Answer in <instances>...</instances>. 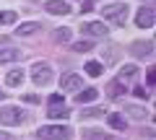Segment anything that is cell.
<instances>
[{
  "mask_svg": "<svg viewBox=\"0 0 156 140\" xmlns=\"http://www.w3.org/2000/svg\"><path fill=\"white\" fill-rule=\"evenodd\" d=\"M52 78H55V70H52L50 62L39 60V62L31 65V80H34V86H50Z\"/></svg>",
  "mask_w": 156,
  "mask_h": 140,
  "instance_id": "6da1fadb",
  "label": "cell"
},
{
  "mask_svg": "<svg viewBox=\"0 0 156 140\" xmlns=\"http://www.w3.org/2000/svg\"><path fill=\"white\" fill-rule=\"evenodd\" d=\"M50 104H62V96H57V94H52V96H50Z\"/></svg>",
  "mask_w": 156,
  "mask_h": 140,
  "instance_id": "83f0119b",
  "label": "cell"
},
{
  "mask_svg": "<svg viewBox=\"0 0 156 140\" xmlns=\"http://www.w3.org/2000/svg\"><path fill=\"white\" fill-rule=\"evenodd\" d=\"M23 112L18 107H3L0 109V125H21Z\"/></svg>",
  "mask_w": 156,
  "mask_h": 140,
  "instance_id": "277c9868",
  "label": "cell"
},
{
  "mask_svg": "<svg viewBox=\"0 0 156 140\" xmlns=\"http://www.w3.org/2000/svg\"><path fill=\"white\" fill-rule=\"evenodd\" d=\"M86 117H101V114H104V109H86Z\"/></svg>",
  "mask_w": 156,
  "mask_h": 140,
  "instance_id": "d4e9b609",
  "label": "cell"
},
{
  "mask_svg": "<svg viewBox=\"0 0 156 140\" xmlns=\"http://www.w3.org/2000/svg\"><path fill=\"white\" fill-rule=\"evenodd\" d=\"M133 94H135V96H138V99H146V96H148V91H146V88H140V86H138V88H135V91H133Z\"/></svg>",
  "mask_w": 156,
  "mask_h": 140,
  "instance_id": "4316f807",
  "label": "cell"
},
{
  "mask_svg": "<svg viewBox=\"0 0 156 140\" xmlns=\"http://www.w3.org/2000/svg\"><path fill=\"white\" fill-rule=\"evenodd\" d=\"M94 99H99V88H83L76 94V101L78 104H91Z\"/></svg>",
  "mask_w": 156,
  "mask_h": 140,
  "instance_id": "9c48e42d",
  "label": "cell"
},
{
  "mask_svg": "<svg viewBox=\"0 0 156 140\" xmlns=\"http://www.w3.org/2000/svg\"><path fill=\"white\" fill-rule=\"evenodd\" d=\"M21 57V52L18 50H11V47H5V50H0V62H13Z\"/></svg>",
  "mask_w": 156,
  "mask_h": 140,
  "instance_id": "e0dca14e",
  "label": "cell"
},
{
  "mask_svg": "<svg viewBox=\"0 0 156 140\" xmlns=\"http://www.w3.org/2000/svg\"><path fill=\"white\" fill-rule=\"evenodd\" d=\"M109 127H112V130H120V132H122V130L128 127V122H125L122 114H109Z\"/></svg>",
  "mask_w": 156,
  "mask_h": 140,
  "instance_id": "2e32d148",
  "label": "cell"
},
{
  "mask_svg": "<svg viewBox=\"0 0 156 140\" xmlns=\"http://www.w3.org/2000/svg\"><path fill=\"white\" fill-rule=\"evenodd\" d=\"M47 13H55V16H65V13H70V5H68L65 0H50V3H47Z\"/></svg>",
  "mask_w": 156,
  "mask_h": 140,
  "instance_id": "ba28073f",
  "label": "cell"
},
{
  "mask_svg": "<svg viewBox=\"0 0 156 140\" xmlns=\"http://www.w3.org/2000/svg\"><path fill=\"white\" fill-rule=\"evenodd\" d=\"M94 3H96V0H83V5H81V11H94Z\"/></svg>",
  "mask_w": 156,
  "mask_h": 140,
  "instance_id": "484cf974",
  "label": "cell"
},
{
  "mask_svg": "<svg viewBox=\"0 0 156 140\" xmlns=\"http://www.w3.org/2000/svg\"><path fill=\"white\" fill-rule=\"evenodd\" d=\"M23 101H26V104H39L42 99H39V94H26V96H23Z\"/></svg>",
  "mask_w": 156,
  "mask_h": 140,
  "instance_id": "cb8c5ba5",
  "label": "cell"
},
{
  "mask_svg": "<svg viewBox=\"0 0 156 140\" xmlns=\"http://www.w3.org/2000/svg\"><path fill=\"white\" fill-rule=\"evenodd\" d=\"M154 8L151 5H140L138 8V16H135V23H138V29H154Z\"/></svg>",
  "mask_w": 156,
  "mask_h": 140,
  "instance_id": "5b68a950",
  "label": "cell"
},
{
  "mask_svg": "<svg viewBox=\"0 0 156 140\" xmlns=\"http://www.w3.org/2000/svg\"><path fill=\"white\" fill-rule=\"evenodd\" d=\"M5 83L8 86H21L23 83V70H11V73L5 75Z\"/></svg>",
  "mask_w": 156,
  "mask_h": 140,
  "instance_id": "d6986e66",
  "label": "cell"
},
{
  "mask_svg": "<svg viewBox=\"0 0 156 140\" xmlns=\"http://www.w3.org/2000/svg\"><path fill=\"white\" fill-rule=\"evenodd\" d=\"M83 138H86V140H109V132L91 127V130H86V132H83Z\"/></svg>",
  "mask_w": 156,
  "mask_h": 140,
  "instance_id": "ac0fdd59",
  "label": "cell"
},
{
  "mask_svg": "<svg viewBox=\"0 0 156 140\" xmlns=\"http://www.w3.org/2000/svg\"><path fill=\"white\" fill-rule=\"evenodd\" d=\"M148 83H151V86L156 83V73H154V70H148Z\"/></svg>",
  "mask_w": 156,
  "mask_h": 140,
  "instance_id": "f1b7e54d",
  "label": "cell"
},
{
  "mask_svg": "<svg viewBox=\"0 0 156 140\" xmlns=\"http://www.w3.org/2000/svg\"><path fill=\"white\" fill-rule=\"evenodd\" d=\"M83 34H89V36H107L109 29L101 21H89V23H83Z\"/></svg>",
  "mask_w": 156,
  "mask_h": 140,
  "instance_id": "52a82bcc",
  "label": "cell"
},
{
  "mask_svg": "<svg viewBox=\"0 0 156 140\" xmlns=\"http://www.w3.org/2000/svg\"><path fill=\"white\" fill-rule=\"evenodd\" d=\"M37 135L42 140H70V127L68 125H44V127H39Z\"/></svg>",
  "mask_w": 156,
  "mask_h": 140,
  "instance_id": "7a4b0ae2",
  "label": "cell"
},
{
  "mask_svg": "<svg viewBox=\"0 0 156 140\" xmlns=\"http://www.w3.org/2000/svg\"><path fill=\"white\" fill-rule=\"evenodd\" d=\"M83 70H86V73L91 75V78H96V75H101V73H104V65H101L99 60H89V62H86V67H83Z\"/></svg>",
  "mask_w": 156,
  "mask_h": 140,
  "instance_id": "5bb4252c",
  "label": "cell"
},
{
  "mask_svg": "<svg viewBox=\"0 0 156 140\" xmlns=\"http://www.w3.org/2000/svg\"><path fill=\"white\" fill-rule=\"evenodd\" d=\"M3 99H5V91H0V101H3Z\"/></svg>",
  "mask_w": 156,
  "mask_h": 140,
  "instance_id": "4dcf8cb0",
  "label": "cell"
},
{
  "mask_svg": "<svg viewBox=\"0 0 156 140\" xmlns=\"http://www.w3.org/2000/svg\"><path fill=\"white\" fill-rule=\"evenodd\" d=\"M16 23V11H0V26H11Z\"/></svg>",
  "mask_w": 156,
  "mask_h": 140,
  "instance_id": "44dd1931",
  "label": "cell"
},
{
  "mask_svg": "<svg viewBox=\"0 0 156 140\" xmlns=\"http://www.w3.org/2000/svg\"><path fill=\"white\" fill-rule=\"evenodd\" d=\"M125 112H128V117H133V119H146V109L143 107H138V104H130V107H125Z\"/></svg>",
  "mask_w": 156,
  "mask_h": 140,
  "instance_id": "9a60e30c",
  "label": "cell"
},
{
  "mask_svg": "<svg viewBox=\"0 0 156 140\" xmlns=\"http://www.w3.org/2000/svg\"><path fill=\"white\" fill-rule=\"evenodd\" d=\"M81 86H83V78L78 73H62L60 75V88L62 91H81Z\"/></svg>",
  "mask_w": 156,
  "mask_h": 140,
  "instance_id": "8992f818",
  "label": "cell"
},
{
  "mask_svg": "<svg viewBox=\"0 0 156 140\" xmlns=\"http://www.w3.org/2000/svg\"><path fill=\"white\" fill-rule=\"evenodd\" d=\"M70 36H73V34H70V29H65V26H62V29H55V34H52V39H55V42H60V44L70 42Z\"/></svg>",
  "mask_w": 156,
  "mask_h": 140,
  "instance_id": "ffe728a7",
  "label": "cell"
},
{
  "mask_svg": "<svg viewBox=\"0 0 156 140\" xmlns=\"http://www.w3.org/2000/svg\"><path fill=\"white\" fill-rule=\"evenodd\" d=\"M37 31H39V23H34V21H26V23H21V26L16 29L18 36H31V34H37Z\"/></svg>",
  "mask_w": 156,
  "mask_h": 140,
  "instance_id": "4fadbf2b",
  "label": "cell"
},
{
  "mask_svg": "<svg viewBox=\"0 0 156 140\" xmlns=\"http://www.w3.org/2000/svg\"><path fill=\"white\" fill-rule=\"evenodd\" d=\"M101 16H104L107 21L117 23V26H122V23L128 21V5H125V3H109L107 8H101Z\"/></svg>",
  "mask_w": 156,
  "mask_h": 140,
  "instance_id": "3957f363",
  "label": "cell"
},
{
  "mask_svg": "<svg viewBox=\"0 0 156 140\" xmlns=\"http://www.w3.org/2000/svg\"><path fill=\"white\" fill-rule=\"evenodd\" d=\"M122 94H125V83L120 78L112 80V83L107 86V96H109V99H117V96H122Z\"/></svg>",
  "mask_w": 156,
  "mask_h": 140,
  "instance_id": "8fae6325",
  "label": "cell"
},
{
  "mask_svg": "<svg viewBox=\"0 0 156 140\" xmlns=\"http://www.w3.org/2000/svg\"><path fill=\"white\" fill-rule=\"evenodd\" d=\"M73 50H76V52H91V50H94V44H91V42H76Z\"/></svg>",
  "mask_w": 156,
  "mask_h": 140,
  "instance_id": "7402d4cb",
  "label": "cell"
},
{
  "mask_svg": "<svg viewBox=\"0 0 156 140\" xmlns=\"http://www.w3.org/2000/svg\"><path fill=\"white\" fill-rule=\"evenodd\" d=\"M135 73H138V67H135V65H122V78H133Z\"/></svg>",
  "mask_w": 156,
  "mask_h": 140,
  "instance_id": "603a6c76",
  "label": "cell"
},
{
  "mask_svg": "<svg viewBox=\"0 0 156 140\" xmlns=\"http://www.w3.org/2000/svg\"><path fill=\"white\" fill-rule=\"evenodd\" d=\"M0 140H13V138H11L8 132H0Z\"/></svg>",
  "mask_w": 156,
  "mask_h": 140,
  "instance_id": "f546056e",
  "label": "cell"
},
{
  "mask_svg": "<svg viewBox=\"0 0 156 140\" xmlns=\"http://www.w3.org/2000/svg\"><path fill=\"white\" fill-rule=\"evenodd\" d=\"M47 114H50V119H65L70 112L65 109V104H50V112Z\"/></svg>",
  "mask_w": 156,
  "mask_h": 140,
  "instance_id": "7c38bea8",
  "label": "cell"
},
{
  "mask_svg": "<svg viewBox=\"0 0 156 140\" xmlns=\"http://www.w3.org/2000/svg\"><path fill=\"white\" fill-rule=\"evenodd\" d=\"M151 50H154V44H151V42H135V44L130 47V52H133L135 57H148Z\"/></svg>",
  "mask_w": 156,
  "mask_h": 140,
  "instance_id": "30bf717a",
  "label": "cell"
}]
</instances>
